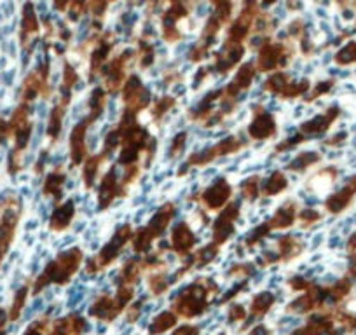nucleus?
I'll return each instance as SVG.
<instances>
[{
  "mask_svg": "<svg viewBox=\"0 0 356 335\" xmlns=\"http://www.w3.org/2000/svg\"><path fill=\"white\" fill-rule=\"evenodd\" d=\"M246 316V311L243 306H232L231 311H229V321H239Z\"/></svg>",
  "mask_w": 356,
  "mask_h": 335,
  "instance_id": "nucleus-10",
  "label": "nucleus"
},
{
  "mask_svg": "<svg viewBox=\"0 0 356 335\" xmlns=\"http://www.w3.org/2000/svg\"><path fill=\"white\" fill-rule=\"evenodd\" d=\"M220 335H225V334H220Z\"/></svg>",
  "mask_w": 356,
  "mask_h": 335,
  "instance_id": "nucleus-13",
  "label": "nucleus"
},
{
  "mask_svg": "<svg viewBox=\"0 0 356 335\" xmlns=\"http://www.w3.org/2000/svg\"><path fill=\"white\" fill-rule=\"evenodd\" d=\"M292 335H313V334H311V330H309V328H300V330H297V332H293V334Z\"/></svg>",
  "mask_w": 356,
  "mask_h": 335,
  "instance_id": "nucleus-12",
  "label": "nucleus"
},
{
  "mask_svg": "<svg viewBox=\"0 0 356 335\" xmlns=\"http://www.w3.org/2000/svg\"><path fill=\"white\" fill-rule=\"evenodd\" d=\"M275 295H271L269 292H264V293H259V295L253 299L252 302V307H250V311H252L253 316L260 318L264 316V314L267 313V311L271 309V306L275 304Z\"/></svg>",
  "mask_w": 356,
  "mask_h": 335,
  "instance_id": "nucleus-7",
  "label": "nucleus"
},
{
  "mask_svg": "<svg viewBox=\"0 0 356 335\" xmlns=\"http://www.w3.org/2000/svg\"><path fill=\"white\" fill-rule=\"evenodd\" d=\"M122 309H124V307L121 306L118 297H115V299H111L108 295H102L95 300L91 309H89V314L93 318H97V320L112 321L119 313H122Z\"/></svg>",
  "mask_w": 356,
  "mask_h": 335,
  "instance_id": "nucleus-4",
  "label": "nucleus"
},
{
  "mask_svg": "<svg viewBox=\"0 0 356 335\" xmlns=\"http://www.w3.org/2000/svg\"><path fill=\"white\" fill-rule=\"evenodd\" d=\"M217 290L215 283L211 281H197L194 285H191L189 288L184 290L180 295L175 300V313L177 316H182L186 320L191 318H196L200 314H203L207 311L208 304H210V297L213 295V292Z\"/></svg>",
  "mask_w": 356,
  "mask_h": 335,
  "instance_id": "nucleus-1",
  "label": "nucleus"
},
{
  "mask_svg": "<svg viewBox=\"0 0 356 335\" xmlns=\"http://www.w3.org/2000/svg\"><path fill=\"white\" fill-rule=\"evenodd\" d=\"M191 245H193V238H191L189 232L184 227L177 229L175 231V248L180 250V254H186L187 250L191 248Z\"/></svg>",
  "mask_w": 356,
  "mask_h": 335,
  "instance_id": "nucleus-8",
  "label": "nucleus"
},
{
  "mask_svg": "<svg viewBox=\"0 0 356 335\" xmlns=\"http://www.w3.org/2000/svg\"><path fill=\"white\" fill-rule=\"evenodd\" d=\"M19 211L16 206L6 204V206L0 210V264H2L4 257L8 255L9 246H11L13 239H15Z\"/></svg>",
  "mask_w": 356,
  "mask_h": 335,
  "instance_id": "nucleus-3",
  "label": "nucleus"
},
{
  "mask_svg": "<svg viewBox=\"0 0 356 335\" xmlns=\"http://www.w3.org/2000/svg\"><path fill=\"white\" fill-rule=\"evenodd\" d=\"M177 313H171V311H164V313H161L159 316L154 318V321L150 323L149 327V334L150 335H161L164 334V332H168L170 328H173L175 325H177Z\"/></svg>",
  "mask_w": 356,
  "mask_h": 335,
  "instance_id": "nucleus-5",
  "label": "nucleus"
},
{
  "mask_svg": "<svg viewBox=\"0 0 356 335\" xmlns=\"http://www.w3.org/2000/svg\"><path fill=\"white\" fill-rule=\"evenodd\" d=\"M81 259L82 254H79V250H72L70 254L58 257V261L47 265L46 271L37 278L35 285H33V293H39L40 290H44L51 283H56V285L67 283L70 276L77 271Z\"/></svg>",
  "mask_w": 356,
  "mask_h": 335,
  "instance_id": "nucleus-2",
  "label": "nucleus"
},
{
  "mask_svg": "<svg viewBox=\"0 0 356 335\" xmlns=\"http://www.w3.org/2000/svg\"><path fill=\"white\" fill-rule=\"evenodd\" d=\"M171 335H200V328L194 327V325H182V327H178Z\"/></svg>",
  "mask_w": 356,
  "mask_h": 335,
  "instance_id": "nucleus-9",
  "label": "nucleus"
},
{
  "mask_svg": "<svg viewBox=\"0 0 356 335\" xmlns=\"http://www.w3.org/2000/svg\"><path fill=\"white\" fill-rule=\"evenodd\" d=\"M29 286H22V288L15 293V297H13L11 307L8 309V316L11 323L13 321H18L19 318H22L23 309H25L26 306V299H29Z\"/></svg>",
  "mask_w": 356,
  "mask_h": 335,
  "instance_id": "nucleus-6",
  "label": "nucleus"
},
{
  "mask_svg": "<svg viewBox=\"0 0 356 335\" xmlns=\"http://www.w3.org/2000/svg\"><path fill=\"white\" fill-rule=\"evenodd\" d=\"M250 335H271V330L267 327H264V325H257V327L250 332Z\"/></svg>",
  "mask_w": 356,
  "mask_h": 335,
  "instance_id": "nucleus-11",
  "label": "nucleus"
}]
</instances>
